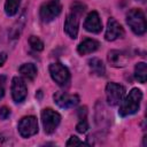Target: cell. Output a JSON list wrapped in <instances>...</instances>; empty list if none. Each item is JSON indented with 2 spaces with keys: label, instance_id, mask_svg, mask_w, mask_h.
<instances>
[{
  "label": "cell",
  "instance_id": "1",
  "mask_svg": "<svg viewBox=\"0 0 147 147\" xmlns=\"http://www.w3.org/2000/svg\"><path fill=\"white\" fill-rule=\"evenodd\" d=\"M86 6L80 2H74L70 7V13L67 15L64 21V32L71 38L76 39L79 28V17L84 14Z\"/></svg>",
  "mask_w": 147,
  "mask_h": 147
},
{
  "label": "cell",
  "instance_id": "2",
  "mask_svg": "<svg viewBox=\"0 0 147 147\" xmlns=\"http://www.w3.org/2000/svg\"><path fill=\"white\" fill-rule=\"evenodd\" d=\"M142 99V92L139 88H132L123 101H121L118 114L123 117L136 114L140 108V102Z\"/></svg>",
  "mask_w": 147,
  "mask_h": 147
},
{
  "label": "cell",
  "instance_id": "3",
  "mask_svg": "<svg viewBox=\"0 0 147 147\" xmlns=\"http://www.w3.org/2000/svg\"><path fill=\"white\" fill-rule=\"evenodd\" d=\"M126 23L131 28L134 34L142 36L146 32L147 24H146V17L141 9L139 8H132L127 15H126Z\"/></svg>",
  "mask_w": 147,
  "mask_h": 147
},
{
  "label": "cell",
  "instance_id": "4",
  "mask_svg": "<svg viewBox=\"0 0 147 147\" xmlns=\"http://www.w3.org/2000/svg\"><path fill=\"white\" fill-rule=\"evenodd\" d=\"M62 10V5L60 0H49L41 5L39 9V16L40 20L44 23L52 22L54 18H56Z\"/></svg>",
  "mask_w": 147,
  "mask_h": 147
},
{
  "label": "cell",
  "instance_id": "5",
  "mask_svg": "<svg viewBox=\"0 0 147 147\" xmlns=\"http://www.w3.org/2000/svg\"><path fill=\"white\" fill-rule=\"evenodd\" d=\"M41 122L45 133L52 134L61 122V115L51 108H45L41 110Z\"/></svg>",
  "mask_w": 147,
  "mask_h": 147
},
{
  "label": "cell",
  "instance_id": "6",
  "mask_svg": "<svg viewBox=\"0 0 147 147\" xmlns=\"http://www.w3.org/2000/svg\"><path fill=\"white\" fill-rule=\"evenodd\" d=\"M49 74H51L52 79L59 86H67L70 80V72H69L68 68L64 67L60 62L52 63L49 65Z\"/></svg>",
  "mask_w": 147,
  "mask_h": 147
},
{
  "label": "cell",
  "instance_id": "7",
  "mask_svg": "<svg viewBox=\"0 0 147 147\" xmlns=\"http://www.w3.org/2000/svg\"><path fill=\"white\" fill-rule=\"evenodd\" d=\"M106 95L108 105L110 106H117L121 103L125 95V87L117 83H108L106 86Z\"/></svg>",
  "mask_w": 147,
  "mask_h": 147
},
{
  "label": "cell",
  "instance_id": "8",
  "mask_svg": "<svg viewBox=\"0 0 147 147\" xmlns=\"http://www.w3.org/2000/svg\"><path fill=\"white\" fill-rule=\"evenodd\" d=\"M18 133L23 138H30L38 132V121L34 116L23 117L17 125Z\"/></svg>",
  "mask_w": 147,
  "mask_h": 147
},
{
  "label": "cell",
  "instance_id": "9",
  "mask_svg": "<svg viewBox=\"0 0 147 147\" xmlns=\"http://www.w3.org/2000/svg\"><path fill=\"white\" fill-rule=\"evenodd\" d=\"M55 103L63 108V109H69L74 108L79 103V96L77 94H68L64 92H55L53 95Z\"/></svg>",
  "mask_w": 147,
  "mask_h": 147
},
{
  "label": "cell",
  "instance_id": "10",
  "mask_svg": "<svg viewBox=\"0 0 147 147\" xmlns=\"http://www.w3.org/2000/svg\"><path fill=\"white\" fill-rule=\"evenodd\" d=\"M28 90L24 80L21 77H14L11 80V96L16 103H21L25 100Z\"/></svg>",
  "mask_w": 147,
  "mask_h": 147
},
{
  "label": "cell",
  "instance_id": "11",
  "mask_svg": "<svg viewBox=\"0 0 147 147\" xmlns=\"http://www.w3.org/2000/svg\"><path fill=\"white\" fill-rule=\"evenodd\" d=\"M123 36H124L123 26L114 17H110L107 22V29H106V33H105L106 40L114 41L117 38H122Z\"/></svg>",
  "mask_w": 147,
  "mask_h": 147
},
{
  "label": "cell",
  "instance_id": "12",
  "mask_svg": "<svg viewBox=\"0 0 147 147\" xmlns=\"http://www.w3.org/2000/svg\"><path fill=\"white\" fill-rule=\"evenodd\" d=\"M84 29L92 33H99L102 30V23H101L98 11L92 10L87 14L85 22H84Z\"/></svg>",
  "mask_w": 147,
  "mask_h": 147
},
{
  "label": "cell",
  "instance_id": "13",
  "mask_svg": "<svg viewBox=\"0 0 147 147\" xmlns=\"http://www.w3.org/2000/svg\"><path fill=\"white\" fill-rule=\"evenodd\" d=\"M107 57H108V62L110 63V65L115 68H123L127 64V61H129V56L126 55V53H124L123 51H118V49L109 51Z\"/></svg>",
  "mask_w": 147,
  "mask_h": 147
},
{
  "label": "cell",
  "instance_id": "14",
  "mask_svg": "<svg viewBox=\"0 0 147 147\" xmlns=\"http://www.w3.org/2000/svg\"><path fill=\"white\" fill-rule=\"evenodd\" d=\"M99 48V42L95 39H91V38H86L84 39L77 47V52L80 55H86L90 53L95 52Z\"/></svg>",
  "mask_w": 147,
  "mask_h": 147
},
{
  "label": "cell",
  "instance_id": "15",
  "mask_svg": "<svg viewBox=\"0 0 147 147\" xmlns=\"http://www.w3.org/2000/svg\"><path fill=\"white\" fill-rule=\"evenodd\" d=\"M88 67H90L91 71L96 76H105V74H106L105 64L98 57H92L91 60H88Z\"/></svg>",
  "mask_w": 147,
  "mask_h": 147
},
{
  "label": "cell",
  "instance_id": "16",
  "mask_svg": "<svg viewBox=\"0 0 147 147\" xmlns=\"http://www.w3.org/2000/svg\"><path fill=\"white\" fill-rule=\"evenodd\" d=\"M20 74L28 80H33L37 76V68L33 63H24L20 67Z\"/></svg>",
  "mask_w": 147,
  "mask_h": 147
},
{
  "label": "cell",
  "instance_id": "17",
  "mask_svg": "<svg viewBox=\"0 0 147 147\" xmlns=\"http://www.w3.org/2000/svg\"><path fill=\"white\" fill-rule=\"evenodd\" d=\"M134 78L139 83H145L147 79V65L145 62H139L134 67Z\"/></svg>",
  "mask_w": 147,
  "mask_h": 147
},
{
  "label": "cell",
  "instance_id": "18",
  "mask_svg": "<svg viewBox=\"0 0 147 147\" xmlns=\"http://www.w3.org/2000/svg\"><path fill=\"white\" fill-rule=\"evenodd\" d=\"M22 0H6L5 2V11L7 16H14L20 8Z\"/></svg>",
  "mask_w": 147,
  "mask_h": 147
},
{
  "label": "cell",
  "instance_id": "19",
  "mask_svg": "<svg viewBox=\"0 0 147 147\" xmlns=\"http://www.w3.org/2000/svg\"><path fill=\"white\" fill-rule=\"evenodd\" d=\"M29 44L31 46V48L36 52H40L44 49V42L41 41V39L37 36H30L29 38Z\"/></svg>",
  "mask_w": 147,
  "mask_h": 147
},
{
  "label": "cell",
  "instance_id": "20",
  "mask_svg": "<svg viewBox=\"0 0 147 147\" xmlns=\"http://www.w3.org/2000/svg\"><path fill=\"white\" fill-rule=\"evenodd\" d=\"M88 129V123L86 121V118H80V121L78 122V124L76 125V130L79 133H85Z\"/></svg>",
  "mask_w": 147,
  "mask_h": 147
},
{
  "label": "cell",
  "instance_id": "21",
  "mask_svg": "<svg viewBox=\"0 0 147 147\" xmlns=\"http://www.w3.org/2000/svg\"><path fill=\"white\" fill-rule=\"evenodd\" d=\"M85 142H83L82 140H79L76 136H71L70 138H69V140L67 141V146H77V145H84Z\"/></svg>",
  "mask_w": 147,
  "mask_h": 147
},
{
  "label": "cell",
  "instance_id": "22",
  "mask_svg": "<svg viewBox=\"0 0 147 147\" xmlns=\"http://www.w3.org/2000/svg\"><path fill=\"white\" fill-rule=\"evenodd\" d=\"M10 116V109L7 107H1L0 108V118L1 119H7Z\"/></svg>",
  "mask_w": 147,
  "mask_h": 147
},
{
  "label": "cell",
  "instance_id": "23",
  "mask_svg": "<svg viewBox=\"0 0 147 147\" xmlns=\"http://www.w3.org/2000/svg\"><path fill=\"white\" fill-rule=\"evenodd\" d=\"M5 83H6V77L0 75V99H2L5 94Z\"/></svg>",
  "mask_w": 147,
  "mask_h": 147
},
{
  "label": "cell",
  "instance_id": "24",
  "mask_svg": "<svg viewBox=\"0 0 147 147\" xmlns=\"http://www.w3.org/2000/svg\"><path fill=\"white\" fill-rule=\"evenodd\" d=\"M86 114H87V108L86 107H80L78 109V117L80 118H86Z\"/></svg>",
  "mask_w": 147,
  "mask_h": 147
},
{
  "label": "cell",
  "instance_id": "25",
  "mask_svg": "<svg viewBox=\"0 0 147 147\" xmlns=\"http://www.w3.org/2000/svg\"><path fill=\"white\" fill-rule=\"evenodd\" d=\"M6 60H7V53L1 52V53H0V67L3 65V63L6 62Z\"/></svg>",
  "mask_w": 147,
  "mask_h": 147
}]
</instances>
